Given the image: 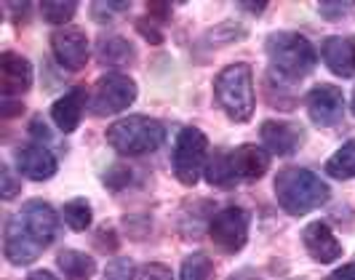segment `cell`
<instances>
[{
    "mask_svg": "<svg viewBox=\"0 0 355 280\" xmlns=\"http://www.w3.org/2000/svg\"><path fill=\"white\" fill-rule=\"evenodd\" d=\"M272 187H275L278 206L291 216H304L310 211L320 209L331 198L329 184L318 174L300 166H288L284 171H278Z\"/></svg>",
    "mask_w": 355,
    "mask_h": 280,
    "instance_id": "cell-1",
    "label": "cell"
},
{
    "mask_svg": "<svg viewBox=\"0 0 355 280\" xmlns=\"http://www.w3.org/2000/svg\"><path fill=\"white\" fill-rule=\"evenodd\" d=\"M214 96L230 121L249 123L257 107L251 64L235 62V64H227L225 70H219V75L214 78Z\"/></svg>",
    "mask_w": 355,
    "mask_h": 280,
    "instance_id": "cell-2",
    "label": "cell"
},
{
    "mask_svg": "<svg viewBox=\"0 0 355 280\" xmlns=\"http://www.w3.org/2000/svg\"><path fill=\"white\" fill-rule=\"evenodd\" d=\"M267 59L272 70L286 80H300L315 70L318 51L315 46L300 33H272L265 43Z\"/></svg>",
    "mask_w": 355,
    "mask_h": 280,
    "instance_id": "cell-3",
    "label": "cell"
},
{
    "mask_svg": "<svg viewBox=\"0 0 355 280\" xmlns=\"http://www.w3.org/2000/svg\"><path fill=\"white\" fill-rule=\"evenodd\" d=\"M107 144L128 158H139L147 152H155L160 144L166 141V128L163 123L147 115H128L115 121L107 128Z\"/></svg>",
    "mask_w": 355,
    "mask_h": 280,
    "instance_id": "cell-4",
    "label": "cell"
},
{
    "mask_svg": "<svg viewBox=\"0 0 355 280\" xmlns=\"http://www.w3.org/2000/svg\"><path fill=\"white\" fill-rule=\"evenodd\" d=\"M206 163H209L206 134L196 125L182 128L177 141H174V155H171V166H174L177 179L187 187H196L200 174L206 171Z\"/></svg>",
    "mask_w": 355,
    "mask_h": 280,
    "instance_id": "cell-5",
    "label": "cell"
},
{
    "mask_svg": "<svg viewBox=\"0 0 355 280\" xmlns=\"http://www.w3.org/2000/svg\"><path fill=\"white\" fill-rule=\"evenodd\" d=\"M137 102V83L121 75V72H107L96 80V86L91 91V112L105 118V115H118Z\"/></svg>",
    "mask_w": 355,
    "mask_h": 280,
    "instance_id": "cell-6",
    "label": "cell"
},
{
    "mask_svg": "<svg viewBox=\"0 0 355 280\" xmlns=\"http://www.w3.org/2000/svg\"><path fill=\"white\" fill-rule=\"evenodd\" d=\"M249 211L241 206H227L214 213V219L209 222V238L222 254H238L249 243Z\"/></svg>",
    "mask_w": 355,
    "mask_h": 280,
    "instance_id": "cell-7",
    "label": "cell"
},
{
    "mask_svg": "<svg viewBox=\"0 0 355 280\" xmlns=\"http://www.w3.org/2000/svg\"><path fill=\"white\" fill-rule=\"evenodd\" d=\"M17 216L40 248H46V245H51L56 240V235H59V216L51 209V203L40 200V198L27 200L24 209L19 211Z\"/></svg>",
    "mask_w": 355,
    "mask_h": 280,
    "instance_id": "cell-8",
    "label": "cell"
},
{
    "mask_svg": "<svg viewBox=\"0 0 355 280\" xmlns=\"http://www.w3.org/2000/svg\"><path fill=\"white\" fill-rule=\"evenodd\" d=\"M51 51L56 56V62L70 72H78L86 67L89 62V37L83 30L78 27H64V30H56L51 35Z\"/></svg>",
    "mask_w": 355,
    "mask_h": 280,
    "instance_id": "cell-9",
    "label": "cell"
},
{
    "mask_svg": "<svg viewBox=\"0 0 355 280\" xmlns=\"http://www.w3.org/2000/svg\"><path fill=\"white\" fill-rule=\"evenodd\" d=\"M307 115L315 125H337L345 115V94L331 83H320L307 94Z\"/></svg>",
    "mask_w": 355,
    "mask_h": 280,
    "instance_id": "cell-10",
    "label": "cell"
},
{
    "mask_svg": "<svg viewBox=\"0 0 355 280\" xmlns=\"http://www.w3.org/2000/svg\"><path fill=\"white\" fill-rule=\"evenodd\" d=\"M259 139L270 155H294L304 141V131L291 121H265L259 128Z\"/></svg>",
    "mask_w": 355,
    "mask_h": 280,
    "instance_id": "cell-11",
    "label": "cell"
},
{
    "mask_svg": "<svg viewBox=\"0 0 355 280\" xmlns=\"http://www.w3.org/2000/svg\"><path fill=\"white\" fill-rule=\"evenodd\" d=\"M227 160H230V171L235 184L257 182L270 168V152L262 144H241L235 150H227Z\"/></svg>",
    "mask_w": 355,
    "mask_h": 280,
    "instance_id": "cell-12",
    "label": "cell"
},
{
    "mask_svg": "<svg viewBox=\"0 0 355 280\" xmlns=\"http://www.w3.org/2000/svg\"><path fill=\"white\" fill-rule=\"evenodd\" d=\"M3 251H6V259L17 267L24 264H33L40 256V245L33 240V235L24 229V225L19 222V216L14 213L8 222H6V232H3Z\"/></svg>",
    "mask_w": 355,
    "mask_h": 280,
    "instance_id": "cell-13",
    "label": "cell"
},
{
    "mask_svg": "<svg viewBox=\"0 0 355 280\" xmlns=\"http://www.w3.org/2000/svg\"><path fill=\"white\" fill-rule=\"evenodd\" d=\"M33 86V64L14 51L0 53V91L6 99H17Z\"/></svg>",
    "mask_w": 355,
    "mask_h": 280,
    "instance_id": "cell-14",
    "label": "cell"
},
{
    "mask_svg": "<svg viewBox=\"0 0 355 280\" xmlns=\"http://www.w3.org/2000/svg\"><path fill=\"white\" fill-rule=\"evenodd\" d=\"M56 155L46 144L33 141V144H24L17 150V171L33 182H46L56 174Z\"/></svg>",
    "mask_w": 355,
    "mask_h": 280,
    "instance_id": "cell-15",
    "label": "cell"
},
{
    "mask_svg": "<svg viewBox=\"0 0 355 280\" xmlns=\"http://www.w3.org/2000/svg\"><path fill=\"white\" fill-rule=\"evenodd\" d=\"M302 243L304 251L310 254V259H315L320 264H331L342 256V243L326 222H310L302 229Z\"/></svg>",
    "mask_w": 355,
    "mask_h": 280,
    "instance_id": "cell-16",
    "label": "cell"
},
{
    "mask_svg": "<svg viewBox=\"0 0 355 280\" xmlns=\"http://www.w3.org/2000/svg\"><path fill=\"white\" fill-rule=\"evenodd\" d=\"M323 64L337 78H353L355 75V35H331L320 46Z\"/></svg>",
    "mask_w": 355,
    "mask_h": 280,
    "instance_id": "cell-17",
    "label": "cell"
},
{
    "mask_svg": "<svg viewBox=\"0 0 355 280\" xmlns=\"http://www.w3.org/2000/svg\"><path fill=\"white\" fill-rule=\"evenodd\" d=\"M86 102H89V94H86V88H80V86L70 88L64 96H59V99L53 102L51 118L62 134H72V131L80 125Z\"/></svg>",
    "mask_w": 355,
    "mask_h": 280,
    "instance_id": "cell-18",
    "label": "cell"
},
{
    "mask_svg": "<svg viewBox=\"0 0 355 280\" xmlns=\"http://www.w3.org/2000/svg\"><path fill=\"white\" fill-rule=\"evenodd\" d=\"M134 46L123 35H102L96 40V59L107 67H125L134 62Z\"/></svg>",
    "mask_w": 355,
    "mask_h": 280,
    "instance_id": "cell-19",
    "label": "cell"
},
{
    "mask_svg": "<svg viewBox=\"0 0 355 280\" xmlns=\"http://www.w3.org/2000/svg\"><path fill=\"white\" fill-rule=\"evenodd\" d=\"M56 264H59L64 280H91L94 272H96L94 256H89L86 251H78V248H64V251H59Z\"/></svg>",
    "mask_w": 355,
    "mask_h": 280,
    "instance_id": "cell-20",
    "label": "cell"
},
{
    "mask_svg": "<svg viewBox=\"0 0 355 280\" xmlns=\"http://www.w3.org/2000/svg\"><path fill=\"white\" fill-rule=\"evenodd\" d=\"M206 182L214 187H222V190H232L235 187V179L230 171V160H227V150H216L214 155H209L206 163Z\"/></svg>",
    "mask_w": 355,
    "mask_h": 280,
    "instance_id": "cell-21",
    "label": "cell"
},
{
    "mask_svg": "<svg viewBox=\"0 0 355 280\" xmlns=\"http://www.w3.org/2000/svg\"><path fill=\"white\" fill-rule=\"evenodd\" d=\"M326 174L331 179H355V139L345 141L337 152L326 160Z\"/></svg>",
    "mask_w": 355,
    "mask_h": 280,
    "instance_id": "cell-22",
    "label": "cell"
},
{
    "mask_svg": "<svg viewBox=\"0 0 355 280\" xmlns=\"http://www.w3.org/2000/svg\"><path fill=\"white\" fill-rule=\"evenodd\" d=\"M62 216H64V222H67V227H70L72 232H83V229L91 227L94 211H91V203L86 198H72V200L64 203Z\"/></svg>",
    "mask_w": 355,
    "mask_h": 280,
    "instance_id": "cell-23",
    "label": "cell"
},
{
    "mask_svg": "<svg viewBox=\"0 0 355 280\" xmlns=\"http://www.w3.org/2000/svg\"><path fill=\"white\" fill-rule=\"evenodd\" d=\"M211 270V256L203 251H196V254L184 256V262L179 267V280H209Z\"/></svg>",
    "mask_w": 355,
    "mask_h": 280,
    "instance_id": "cell-24",
    "label": "cell"
},
{
    "mask_svg": "<svg viewBox=\"0 0 355 280\" xmlns=\"http://www.w3.org/2000/svg\"><path fill=\"white\" fill-rule=\"evenodd\" d=\"M75 11H78V3L75 0H62V3H40V14L43 19L49 21V24H64V21H70L75 17Z\"/></svg>",
    "mask_w": 355,
    "mask_h": 280,
    "instance_id": "cell-25",
    "label": "cell"
},
{
    "mask_svg": "<svg viewBox=\"0 0 355 280\" xmlns=\"http://www.w3.org/2000/svg\"><path fill=\"white\" fill-rule=\"evenodd\" d=\"M355 8L353 0H323V3H318V14L323 19H329V21H339V19H345L350 11Z\"/></svg>",
    "mask_w": 355,
    "mask_h": 280,
    "instance_id": "cell-26",
    "label": "cell"
},
{
    "mask_svg": "<svg viewBox=\"0 0 355 280\" xmlns=\"http://www.w3.org/2000/svg\"><path fill=\"white\" fill-rule=\"evenodd\" d=\"M134 272H137L134 262L121 256V259H112V262L107 264L105 278L102 280H134Z\"/></svg>",
    "mask_w": 355,
    "mask_h": 280,
    "instance_id": "cell-27",
    "label": "cell"
},
{
    "mask_svg": "<svg viewBox=\"0 0 355 280\" xmlns=\"http://www.w3.org/2000/svg\"><path fill=\"white\" fill-rule=\"evenodd\" d=\"M131 6L128 3H115V0H110V3H94L91 6V17L96 19V21H110V19H115V14H125Z\"/></svg>",
    "mask_w": 355,
    "mask_h": 280,
    "instance_id": "cell-28",
    "label": "cell"
},
{
    "mask_svg": "<svg viewBox=\"0 0 355 280\" xmlns=\"http://www.w3.org/2000/svg\"><path fill=\"white\" fill-rule=\"evenodd\" d=\"M137 280H174V272H171V267H166V264L150 262V264H144V267H139Z\"/></svg>",
    "mask_w": 355,
    "mask_h": 280,
    "instance_id": "cell-29",
    "label": "cell"
},
{
    "mask_svg": "<svg viewBox=\"0 0 355 280\" xmlns=\"http://www.w3.org/2000/svg\"><path fill=\"white\" fill-rule=\"evenodd\" d=\"M21 190V182H19L17 176L11 174V168L8 166H3V184H0V198L3 200H14Z\"/></svg>",
    "mask_w": 355,
    "mask_h": 280,
    "instance_id": "cell-30",
    "label": "cell"
},
{
    "mask_svg": "<svg viewBox=\"0 0 355 280\" xmlns=\"http://www.w3.org/2000/svg\"><path fill=\"white\" fill-rule=\"evenodd\" d=\"M137 27H139V33H142V35L147 37L150 43H160V40H163V35H160V30H155V24H153V19H150V17L144 19V21H139Z\"/></svg>",
    "mask_w": 355,
    "mask_h": 280,
    "instance_id": "cell-31",
    "label": "cell"
},
{
    "mask_svg": "<svg viewBox=\"0 0 355 280\" xmlns=\"http://www.w3.org/2000/svg\"><path fill=\"white\" fill-rule=\"evenodd\" d=\"M329 280H355V262L342 264L339 270H334V272L329 275Z\"/></svg>",
    "mask_w": 355,
    "mask_h": 280,
    "instance_id": "cell-32",
    "label": "cell"
},
{
    "mask_svg": "<svg viewBox=\"0 0 355 280\" xmlns=\"http://www.w3.org/2000/svg\"><path fill=\"white\" fill-rule=\"evenodd\" d=\"M27 280H59V278L53 272H49V270H35V272L27 275Z\"/></svg>",
    "mask_w": 355,
    "mask_h": 280,
    "instance_id": "cell-33",
    "label": "cell"
},
{
    "mask_svg": "<svg viewBox=\"0 0 355 280\" xmlns=\"http://www.w3.org/2000/svg\"><path fill=\"white\" fill-rule=\"evenodd\" d=\"M40 118H35V121H33V125H30V131H33V134H35V137H43V139H49V128H46V125H40Z\"/></svg>",
    "mask_w": 355,
    "mask_h": 280,
    "instance_id": "cell-34",
    "label": "cell"
},
{
    "mask_svg": "<svg viewBox=\"0 0 355 280\" xmlns=\"http://www.w3.org/2000/svg\"><path fill=\"white\" fill-rule=\"evenodd\" d=\"M230 280H262L254 270H241V272H235Z\"/></svg>",
    "mask_w": 355,
    "mask_h": 280,
    "instance_id": "cell-35",
    "label": "cell"
},
{
    "mask_svg": "<svg viewBox=\"0 0 355 280\" xmlns=\"http://www.w3.org/2000/svg\"><path fill=\"white\" fill-rule=\"evenodd\" d=\"M241 8H246V11H254V14H259V11H265L267 3H241Z\"/></svg>",
    "mask_w": 355,
    "mask_h": 280,
    "instance_id": "cell-36",
    "label": "cell"
},
{
    "mask_svg": "<svg viewBox=\"0 0 355 280\" xmlns=\"http://www.w3.org/2000/svg\"><path fill=\"white\" fill-rule=\"evenodd\" d=\"M350 107H353V115H355V88H353V102H350Z\"/></svg>",
    "mask_w": 355,
    "mask_h": 280,
    "instance_id": "cell-37",
    "label": "cell"
}]
</instances>
